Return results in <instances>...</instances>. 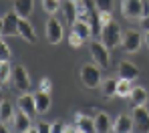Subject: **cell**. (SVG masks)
<instances>
[{
	"label": "cell",
	"instance_id": "cell-1",
	"mask_svg": "<svg viewBox=\"0 0 149 133\" xmlns=\"http://www.w3.org/2000/svg\"><path fill=\"white\" fill-rule=\"evenodd\" d=\"M101 42L107 47V49H115L123 42V32H121V26L117 20H111L109 24L103 26V32H101Z\"/></svg>",
	"mask_w": 149,
	"mask_h": 133
},
{
	"label": "cell",
	"instance_id": "cell-2",
	"mask_svg": "<svg viewBox=\"0 0 149 133\" xmlns=\"http://www.w3.org/2000/svg\"><path fill=\"white\" fill-rule=\"evenodd\" d=\"M81 81H83V85L87 87V89H97L101 87V67L99 65H85L83 69H81Z\"/></svg>",
	"mask_w": 149,
	"mask_h": 133
},
{
	"label": "cell",
	"instance_id": "cell-3",
	"mask_svg": "<svg viewBox=\"0 0 149 133\" xmlns=\"http://www.w3.org/2000/svg\"><path fill=\"white\" fill-rule=\"evenodd\" d=\"M45 36L49 40V45H58L65 36V28H63V22L54 18V14H50L47 24H45Z\"/></svg>",
	"mask_w": 149,
	"mask_h": 133
},
{
	"label": "cell",
	"instance_id": "cell-4",
	"mask_svg": "<svg viewBox=\"0 0 149 133\" xmlns=\"http://www.w3.org/2000/svg\"><path fill=\"white\" fill-rule=\"evenodd\" d=\"M89 51H91L93 61L99 65L101 69H109V65H111V54H109V49H107L101 40H93V42L89 45Z\"/></svg>",
	"mask_w": 149,
	"mask_h": 133
},
{
	"label": "cell",
	"instance_id": "cell-5",
	"mask_svg": "<svg viewBox=\"0 0 149 133\" xmlns=\"http://www.w3.org/2000/svg\"><path fill=\"white\" fill-rule=\"evenodd\" d=\"M121 14L127 20L143 18V0H121Z\"/></svg>",
	"mask_w": 149,
	"mask_h": 133
},
{
	"label": "cell",
	"instance_id": "cell-6",
	"mask_svg": "<svg viewBox=\"0 0 149 133\" xmlns=\"http://www.w3.org/2000/svg\"><path fill=\"white\" fill-rule=\"evenodd\" d=\"M12 81H14V87L22 93H28L30 91V75L26 73V69L22 65H16L12 69Z\"/></svg>",
	"mask_w": 149,
	"mask_h": 133
},
{
	"label": "cell",
	"instance_id": "cell-7",
	"mask_svg": "<svg viewBox=\"0 0 149 133\" xmlns=\"http://www.w3.org/2000/svg\"><path fill=\"white\" fill-rule=\"evenodd\" d=\"M133 123H135V131L137 133H149V111L143 107H135L133 111Z\"/></svg>",
	"mask_w": 149,
	"mask_h": 133
},
{
	"label": "cell",
	"instance_id": "cell-8",
	"mask_svg": "<svg viewBox=\"0 0 149 133\" xmlns=\"http://www.w3.org/2000/svg\"><path fill=\"white\" fill-rule=\"evenodd\" d=\"M18 24H20V16L16 12H8L2 18V36H14L18 34Z\"/></svg>",
	"mask_w": 149,
	"mask_h": 133
},
{
	"label": "cell",
	"instance_id": "cell-9",
	"mask_svg": "<svg viewBox=\"0 0 149 133\" xmlns=\"http://www.w3.org/2000/svg\"><path fill=\"white\" fill-rule=\"evenodd\" d=\"M141 42H143V36H141V32H137V30H129L127 34H123V49L127 53H137L139 49H141Z\"/></svg>",
	"mask_w": 149,
	"mask_h": 133
},
{
	"label": "cell",
	"instance_id": "cell-10",
	"mask_svg": "<svg viewBox=\"0 0 149 133\" xmlns=\"http://www.w3.org/2000/svg\"><path fill=\"white\" fill-rule=\"evenodd\" d=\"M16 107H18L20 111H24L26 115H30V117L38 115V111H36V101H34V95H30V93L20 95V97H18V101H16Z\"/></svg>",
	"mask_w": 149,
	"mask_h": 133
},
{
	"label": "cell",
	"instance_id": "cell-11",
	"mask_svg": "<svg viewBox=\"0 0 149 133\" xmlns=\"http://www.w3.org/2000/svg\"><path fill=\"white\" fill-rule=\"evenodd\" d=\"M135 129V123H133V117L121 113L115 121H113V133H131Z\"/></svg>",
	"mask_w": 149,
	"mask_h": 133
},
{
	"label": "cell",
	"instance_id": "cell-12",
	"mask_svg": "<svg viewBox=\"0 0 149 133\" xmlns=\"http://www.w3.org/2000/svg\"><path fill=\"white\" fill-rule=\"evenodd\" d=\"M117 73L121 79H129V81H137L139 79V69L131 63V61H121L117 67Z\"/></svg>",
	"mask_w": 149,
	"mask_h": 133
},
{
	"label": "cell",
	"instance_id": "cell-13",
	"mask_svg": "<svg viewBox=\"0 0 149 133\" xmlns=\"http://www.w3.org/2000/svg\"><path fill=\"white\" fill-rule=\"evenodd\" d=\"M30 127H32V117L18 109L16 115H14V131L16 133H28Z\"/></svg>",
	"mask_w": 149,
	"mask_h": 133
},
{
	"label": "cell",
	"instance_id": "cell-14",
	"mask_svg": "<svg viewBox=\"0 0 149 133\" xmlns=\"http://www.w3.org/2000/svg\"><path fill=\"white\" fill-rule=\"evenodd\" d=\"M18 36H22L26 42H30V45H34L38 38H36V32H34V28L30 24V20L28 18H20V24H18Z\"/></svg>",
	"mask_w": 149,
	"mask_h": 133
},
{
	"label": "cell",
	"instance_id": "cell-15",
	"mask_svg": "<svg viewBox=\"0 0 149 133\" xmlns=\"http://www.w3.org/2000/svg\"><path fill=\"white\" fill-rule=\"evenodd\" d=\"M74 125L79 127V131L97 133V129H95V119H93V117H87V115H83V113H77V115H74Z\"/></svg>",
	"mask_w": 149,
	"mask_h": 133
},
{
	"label": "cell",
	"instance_id": "cell-16",
	"mask_svg": "<svg viewBox=\"0 0 149 133\" xmlns=\"http://www.w3.org/2000/svg\"><path fill=\"white\" fill-rule=\"evenodd\" d=\"M95 8H97V6H95V0H79V2H77L79 20H85V22H89V18H91V12H93Z\"/></svg>",
	"mask_w": 149,
	"mask_h": 133
},
{
	"label": "cell",
	"instance_id": "cell-17",
	"mask_svg": "<svg viewBox=\"0 0 149 133\" xmlns=\"http://www.w3.org/2000/svg\"><path fill=\"white\" fill-rule=\"evenodd\" d=\"M34 10V0H14V12L20 18H30Z\"/></svg>",
	"mask_w": 149,
	"mask_h": 133
},
{
	"label": "cell",
	"instance_id": "cell-18",
	"mask_svg": "<svg viewBox=\"0 0 149 133\" xmlns=\"http://www.w3.org/2000/svg\"><path fill=\"white\" fill-rule=\"evenodd\" d=\"M34 101H36V111H38V115H45L47 111L50 109V95L47 91H36L34 93Z\"/></svg>",
	"mask_w": 149,
	"mask_h": 133
},
{
	"label": "cell",
	"instance_id": "cell-19",
	"mask_svg": "<svg viewBox=\"0 0 149 133\" xmlns=\"http://www.w3.org/2000/svg\"><path fill=\"white\" fill-rule=\"evenodd\" d=\"M95 129H97V133H109L111 129H113L111 117H109L107 113L99 111V113L95 115Z\"/></svg>",
	"mask_w": 149,
	"mask_h": 133
},
{
	"label": "cell",
	"instance_id": "cell-20",
	"mask_svg": "<svg viewBox=\"0 0 149 133\" xmlns=\"http://www.w3.org/2000/svg\"><path fill=\"white\" fill-rule=\"evenodd\" d=\"M63 12H65V20L73 26L79 20V12H77V2L73 0H63Z\"/></svg>",
	"mask_w": 149,
	"mask_h": 133
},
{
	"label": "cell",
	"instance_id": "cell-21",
	"mask_svg": "<svg viewBox=\"0 0 149 133\" xmlns=\"http://www.w3.org/2000/svg\"><path fill=\"white\" fill-rule=\"evenodd\" d=\"M129 99H131V105H133V107H143L145 103H147L149 95H147V91H145L143 87H133Z\"/></svg>",
	"mask_w": 149,
	"mask_h": 133
},
{
	"label": "cell",
	"instance_id": "cell-22",
	"mask_svg": "<svg viewBox=\"0 0 149 133\" xmlns=\"http://www.w3.org/2000/svg\"><path fill=\"white\" fill-rule=\"evenodd\" d=\"M117 85H119V79H107L101 83V95L105 99H111L117 95Z\"/></svg>",
	"mask_w": 149,
	"mask_h": 133
},
{
	"label": "cell",
	"instance_id": "cell-23",
	"mask_svg": "<svg viewBox=\"0 0 149 133\" xmlns=\"http://www.w3.org/2000/svg\"><path fill=\"white\" fill-rule=\"evenodd\" d=\"M73 30L83 38V40H89V38L93 36V28H91L89 22H85V20H77L73 24Z\"/></svg>",
	"mask_w": 149,
	"mask_h": 133
},
{
	"label": "cell",
	"instance_id": "cell-24",
	"mask_svg": "<svg viewBox=\"0 0 149 133\" xmlns=\"http://www.w3.org/2000/svg\"><path fill=\"white\" fill-rule=\"evenodd\" d=\"M14 115H16V113H14L12 105H10L8 101H2V105H0V119H2V125L14 121Z\"/></svg>",
	"mask_w": 149,
	"mask_h": 133
},
{
	"label": "cell",
	"instance_id": "cell-25",
	"mask_svg": "<svg viewBox=\"0 0 149 133\" xmlns=\"http://www.w3.org/2000/svg\"><path fill=\"white\" fill-rule=\"evenodd\" d=\"M133 81L129 79H121L119 77V85H117V95L119 97H129L131 95V91H133V85H131Z\"/></svg>",
	"mask_w": 149,
	"mask_h": 133
},
{
	"label": "cell",
	"instance_id": "cell-26",
	"mask_svg": "<svg viewBox=\"0 0 149 133\" xmlns=\"http://www.w3.org/2000/svg\"><path fill=\"white\" fill-rule=\"evenodd\" d=\"M10 79H12L10 63H8V61H0V81H2V83H8Z\"/></svg>",
	"mask_w": 149,
	"mask_h": 133
},
{
	"label": "cell",
	"instance_id": "cell-27",
	"mask_svg": "<svg viewBox=\"0 0 149 133\" xmlns=\"http://www.w3.org/2000/svg\"><path fill=\"white\" fill-rule=\"evenodd\" d=\"M63 6V0H42V8L47 14H54L58 12V8Z\"/></svg>",
	"mask_w": 149,
	"mask_h": 133
},
{
	"label": "cell",
	"instance_id": "cell-28",
	"mask_svg": "<svg viewBox=\"0 0 149 133\" xmlns=\"http://www.w3.org/2000/svg\"><path fill=\"white\" fill-rule=\"evenodd\" d=\"M95 6L99 12H111L113 10V0H95Z\"/></svg>",
	"mask_w": 149,
	"mask_h": 133
},
{
	"label": "cell",
	"instance_id": "cell-29",
	"mask_svg": "<svg viewBox=\"0 0 149 133\" xmlns=\"http://www.w3.org/2000/svg\"><path fill=\"white\" fill-rule=\"evenodd\" d=\"M83 42H85V40H83V38H81V36H79V34L74 32V30L71 32V34H69V45H71L73 49H79V47H81Z\"/></svg>",
	"mask_w": 149,
	"mask_h": 133
},
{
	"label": "cell",
	"instance_id": "cell-30",
	"mask_svg": "<svg viewBox=\"0 0 149 133\" xmlns=\"http://www.w3.org/2000/svg\"><path fill=\"white\" fill-rule=\"evenodd\" d=\"M0 53H2L0 61H10V47L6 45V40H2V42H0Z\"/></svg>",
	"mask_w": 149,
	"mask_h": 133
},
{
	"label": "cell",
	"instance_id": "cell-31",
	"mask_svg": "<svg viewBox=\"0 0 149 133\" xmlns=\"http://www.w3.org/2000/svg\"><path fill=\"white\" fill-rule=\"evenodd\" d=\"M38 89H40V91L50 93V89H52V81H50L49 77H42V79H40V83H38Z\"/></svg>",
	"mask_w": 149,
	"mask_h": 133
},
{
	"label": "cell",
	"instance_id": "cell-32",
	"mask_svg": "<svg viewBox=\"0 0 149 133\" xmlns=\"http://www.w3.org/2000/svg\"><path fill=\"white\" fill-rule=\"evenodd\" d=\"M36 129H38V133H52V123L38 121V123H36Z\"/></svg>",
	"mask_w": 149,
	"mask_h": 133
},
{
	"label": "cell",
	"instance_id": "cell-33",
	"mask_svg": "<svg viewBox=\"0 0 149 133\" xmlns=\"http://www.w3.org/2000/svg\"><path fill=\"white\" fill-rule=\"evenodd\" d=\"M65 129H67V125L63 121H54L52 123V133H65Z\"/></svg>",
	"mask_w": 149,
	"mask_h": 133
},
{
	"label": "cell",
	"instance_id": "cell-34",
	"mask_svg": "<svg viewBox=\"0 0 149 133\" xmlns=\"http://www.w3.org/2000/svg\"><path fill=\"white\" fill-rule=\"evenodd\" d=\"M111 20H113V14H111V12H101V22H103V26L109 24Z\"/></svg>",
	"mask_w": 149,
	"mask_h": 133
},
{
	"label": "cell",
	"instance_id": "cell-35",
	"mask_svg": "<svg viewBox=\"0 0 149 133\" xmlns=\"http://www.w3.org/2000/svg\"><path fill=\"white\" fill-rule=\"evenodd\" d=\"M141 28H143L145 32H149V14H147V16H143V18H141Z\"/></svg>",
	"mask_w": 149,
	"mask_h": 133
},
{
	"label": "cell",
	"instance_id": "cell-36",
	"mask_svg": "<svg viewBox=\"0 0 149 133\" xmlns=\"http://www.w3.org/2000/svg\"><path fill=\"white\" fill-rule=\"evenodd\" d=\"M65 133H79V127H77V125H67Z\"/></svg>",
	"mask_w": 149,
	"mask_h": 133
},
{
	"label": "cell",
	"instance_id": "cell-37",
	"mask_svg": "<svg viewBox=\"0 0 149 133\" xmlns=\"http://www.w3.org/2000/svg\"><path fill=\"white\" fill-rule=\"evenodd\" d=\"M143 40H145V45H147V49H149V32H145V36H143Z\"/></svg>",
	"mask_w": 149,
	"mask_h": 133
},
{
	"label": "cell",
	"instance_id": "cell-38",
	"mask_svg": "<svg viewBox=\"0 0 149 133\" xmlns=\"http://www.w3.org/2000/svg\"><path fill=\"white\" fill-rule=\"evenodd\" d=\"M0 133H10V131H8V127H6V125H2V127H0Z\"/></svg>",
	"mask_w": 149,
	"mask_h": 133
},
{
	"label": "cell",
	"instance_id": "cell-39",
	"mask_svg": "<svg viewBox=\"0 0 149 133\" xmlns=\"http://www.w3.org/2000/svg\"><path fill=\"white\" fill-rule=\"evenodd\" d=\"M28 133H38V129H36V127H30V131Z\"/></svg>",
	"mask_w": 149,
	"mask_h": 133
},
{
	"label": "cell",
	"instance_id": "cell-40",
	"mask_svg": "<svg viewBox=\"0 0 149 133\" xmlns=\"http://www.w3.org/2000/svg\"><path fill=\"white\" fill-rule=\"evenodd\" d=\"M73 2H79V0H73Z\"/></svg>",
	"mask_w": 149,
	"mask_h": 133
},
{
	"label": "cell",
	"instance_id": "cell-41",
	"mask_svg": "<svg viewBox=\"0 0 149 133\" xmlns=\"http://www.w3.org/2000/svg\"><path fill=\"white\" fill-rule=\"evenodd\" d=\"M79 133H85V131H79Z\"/></svg>",
	"mask_w": 149,
	"mask_h": 133
}]
</instances>
